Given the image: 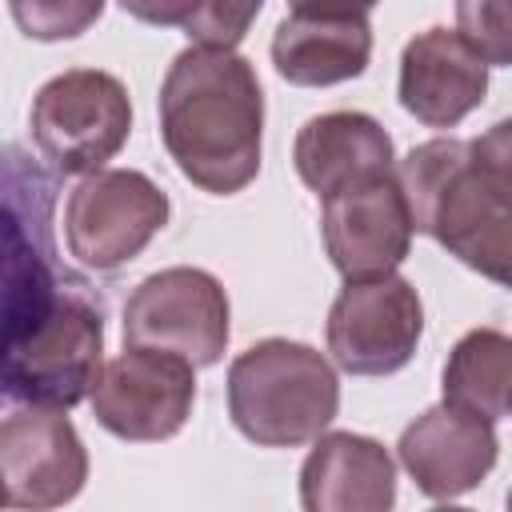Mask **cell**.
Instances as JSON below:
<instances>
[{"instance_id": "cell-1", "label": "cell", "mask_w": 512, "mask_h": 512, "mask_svg": "<svg viewBox=\"0 0 512 512\" xmlns=\"http://www.w3.org/2000/svg\"><path fill=\"white\" fill-rule=\"evenodd\" d=\"M264 92L252 64L220 48H184L160 84V136L204 192L232 196L260 172Z\"/></svg>"}, {"instance_id": "cell-2", "label": "cell", "mask_w": 512, "mask_h": 512, "mask_svg": "<svg viewBox=\"0 0 512 512\" xmlns=\"http://www.w3.org/2000/svg\"><path fill=\"white\" fill-rule=\"evenodd\" d=\"M412 228L472 272L512 288V176L468 140H428L396 164Z\"/></svg>"}, {"instance_id": "cell-3", "label": "cell", "mask_w": 512, "mask_h": 512, "mask_svg": "<svg viewBox=\"0 0 512 512\" xmlns=\"http://www.w3.org/2000/svg\"><path fill=\"white\" fill-rule=\"evenodd\" d=\"M340 408L332 364L300 340H260L228 368L232 424L264 448H296L320 440Z\"/></svg>"}, {"instance_id": "cell-4", "label": "cell", "mask_w": 512, "mask_h": 512, "mask_svg": "<svg viewBox=\"0 0 512 512\" xmlns=\"http://www.w3.org/2000/svg\"><path fill=\"white\" fill-rule=\"evenodd\" d=\"M104 316L72 284L40 320L8 332L4 344V396L28 408H72L100 380Z\"/></svg>"}, {"instance_id": "cell-5", "label": "cell", "mask_w": 512, "mask_h": 512, "mask_svg": "<svg viewBox=\"0 0 512 512\" xmlns=\"http://www.w3.org/2000/svg\"><path fill=\"white\" fill-rule=\"evenodd\" d=\"M132 132L128 88L100 68H72L52 76L32 100V140L44 160L72 172H104Z\"/></svg>"}, {"instance_id": "cell-6", "label": "cell", "mask_w": 512, "mask_h": 512, "mask_svg": "<svg viewBox=\"0 0 512 512\" xmlns=\"http://www.w3.org/2000/svg\"><path fill=\"white\" fill-rule=\"evenodd\" d=\"M228 344V296L204 268H164L124 304V348H152L208 368Z\"/></svg>"}, {"instance_id": "cell-7", "label": "cell", "mask_w": 512, "mask_h": 512, "mask_svg": "<svg viewBox=\"0 0 512 512\" xmlns=\"http://www.w3.org/2000/svg\"><path fill=\"white\" fill-rule=\"evenodd\" d=\"M168 224V196L132 168H104L84 176L64 208L68 252L96 272H116L136 260Z\"/></svg>"}, {"instance_id": "cell-8", "label": "cell", "mask_w": 512, "mask_h": 512, "mask_svg": "<svg viewBox=\"0 0 512 512\" xmlns=\"http://www.w3.org/2000/svg\"><path fill=\"white\" fill-rule=\"evenodd\" d=\"M424 308L404 276L348 280L328 312V352L352 376H388L420 344Z\"/></svg>"}, {"instance_id": "cell-9", "label": "cell", "mask_w": 512, "mask_h": 512, "mask_svg": "<svg viewBox=\"0 0 512 512\" xmlns=\"http://www.w3.org/2000/svg\"><path fill=\"white\" fill-rule=\"evenodd\" d=\"M196 400V376L184 356L124 348L104 364L92 388L100 428L120 440H168L184 428Z\"/></svg>"}, {"instance_id": "cell-10", "label": "cell", "mask_w": 512, "mask_h": 512, "mask_svg": "<svg viewBox=\"0 0 512 512\" xmlns=\"http://www.w3.org/2000/svg\"><path fill=\"white\" fill-rule=\"evenodd\" d=\"M0 480L4 508L52 512L80 496L88 480V452L60 408H20L0 424Z\"/></svg>"}, {"instance_id": "cell-11", "label": "cell", "mask_w": 512, "mask_h": 512, "mask_svg": "<svg viewBox=\"0 0 512 512\" xmlns=\"http://www.w3.org/2000/svg\"><path fill=\"white\" fill-rule=\"evenodd\" d=\"M324 248L348 280L392 276L412 244V212L396 172L364 176L324 196Z\"/></svg>"}, {"instance_id": "cell-12", "label": "cell", "mask_w": 512, "mask_h": 512, "mask_svg": "<svg viewBox=\"0 0 512 512\" xmlns=\"http://www.w3.org/2000/svg\"><path fill=\"white\" fill-rule=\"evenodd\" d=\"M372 56L368 8L292 4L272 36V64L288 84L324 88L352 80Z\"/></svg>"}, {"instance_id": "cell-13", "label": "cell", "mask_w": 512, "mask_h": 512, "mask_svg": "<svg viewBox=\"0 0 512 512\" xmlns=\"http://www.w3.org/2000/svg\"><path fill=\"white\" fill-rule=\"evenodd\" d=\"M496 448L500 444L488 420H476L448 404H436L424 416H416L396 444L400 464L408 468L416 488L436 500L472 492L492 472Z\"/></svg>"}, {"instance_id": "cell-14", "label": "cell", "mask_w": 512, "mask_h": 512, "mask_svg": "<svg viewBox=\"0 0 512 512\" xmlns=\"http://www.w3.org/2000/svg\"><path fill=\"white\" fill-rule=\"evenodd\" d=\"M488 92V64L456 28H424L400 56V104L428 128H452Z\"/></svg>"}, {"instance_id": "cell-15", "label": "cell", "mask_w": 512, "mask_h": 512, "mask_svg": "<svg viewBox=\"0 0 512 512\" xmlns=\"http://www.w3.org/2000/svg\"><path fill=\"white\" fill-rule=\"evenodd\" d=\"M304 512H392L396 464L388 448L356 432H324L300 468Z\"/></svg>"}, {"instance_id": "cell-16", "label": "cell", "mask_w": 512, "mask_h": 512, "mask_svg": "<svg viewBox=\"0 0 512 512\" xmlns=\"http://www.w3.org/2000/svg\"><path fill=\"white\" fill-rule=\"evenodd\" d=\"M296 172L300 180L324 200L336 188L364 180V176H380V172H396V156H392V140L388 132L364 116V112H324L312 116L292 148Z\"/></svg>"}, {"instance_id": "cell-17", "label": "cell", "mask_w": 512, "mask_h": 512, "mask_svg": "<svg viewBox=\"0 0 512 512\" xmlns=\"http://www.w3.org/2000/svg\"><path fill=\"white\" fill-rule=\"evenodd\" d=\"M444 404L476 420H500L512 412V336L496 328H472L456 340L444 364Z\"/></svg>"}, {"instance_id": "cell-18", "label": "cell", "mask_w": 512, "mask_h": 512, "mask_svg": "<svg viewBox=\"0 0 512 512\" xmlns=\"http://www.w3.org/2000/svg\"><path fill=\"white\" fill-rule=\"evenodd\" d=\"M144 20H160V24H180L196 48H220L232 52L244 40V28L260 16V4H180V8H128Z\"/></svg>"}, {"instance_id": "cell-19", "label": "cell", "mask_w": 512, "mask_h": 512, "mask_svg": "<svg viewBox=\"0 0 512 512\" xmlns=\"http://www.w3.org/2000/svg\"><path fill=\"white\" fill-rule=\"evenodd\" d=\"M456 32L484 64H512V4H496V0L456 4Z\"/></svg>"}, {"instance_id": "cell-20", "label": "cell", "mask_w": 512, "mask_h": 512, "mask_svg": "<svg viewBox=\"0 0 512 512\" xmlns=\"http://www.w3.org/2000/svg\"><path fill=\"white\" fill-rule=\"evenodd\" d=\"M12 16L20 28L36 40H56V36H76L84 24L100 16V4H12Z\"/></svg>"}, {"instance_id": "cell-21", "label": "cell", "mask_w": 512, "mask_h": 512, "mask_svg": "<svg viewBox=\"0 0 512 512\" xmlns=\"http://www.w3.org/2000/svg\"><path fill=\"white\" fill-rule=\"evenodd\" d=\"M468 144H472V152H476L480 160H488V164H496V168H504V172L512 176V120L492 124L484 136H476V140H468Z\"/></svg>"}, {"instance_id": "cell-22", "label": "cell", "mask_w": 512, "mask_h": 512, "mask_svg": "<svg viewBox=\"0 0 512 512\" xmlns=\"http://www.w3.org/2000/svg\"><path fill=\"white\" fill-rule=\"evenodd\" d=\"M432 512H472V508H452V504H440V508H432Z\"/></svg>"}, {"instance_id": "cell-23", "label": "cell", "mask_w": 512, "mask_h": 512, "mask_svg": "<svg viewBox=\"0 0 512 512\" xmlns=\"http://www.w3.org/2000/svg\"><path fill=\"white\" fill-rule=\"evenodd\" d=\"M508 512H512V492H508Z\"/></svg>"}]
</instances>
